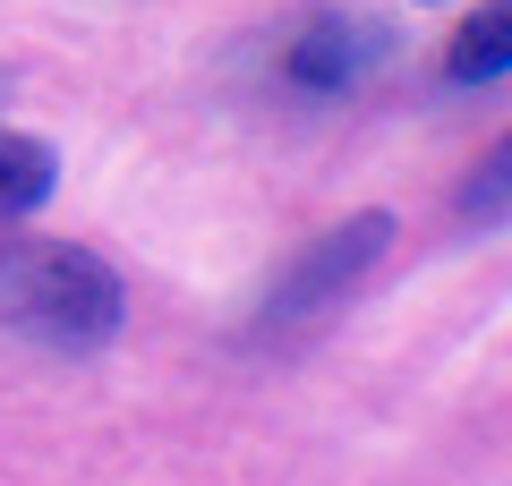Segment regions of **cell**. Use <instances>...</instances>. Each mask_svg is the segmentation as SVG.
<instances>
[{
    "label": "cell",
    "mask_w": 512,
    "mask_h": 486,
    "mask_svg": "<svg viewBox=\"0 0 512 486\" xmlns=\"http://www.w3.org/2000/svg\"><path fill=\"white\" fill-rule=\"evenodd\" d=\"M0 316L43 350H103L128 316V290L77 239H0Z\"/></svg>",
    "instance_id": "cell-1"
},
{
    "label": "cell",
    "mask_w": 512,
    "mask_h": 486,
    "mask_svg": "<svg viewBox=\"0 0 512 486\" xmlns=\"http://www.w3.org/2000/svg\"><path fill=\"white\" fill-rule=\"evenodd\" d=\"M384 248H393V214H376V205L350 214V222H333L325 239H308V248L274 273V290H265V333H291V324L342 307L350 290L384 265Z\"/></svg>",
    "instance_id": "cell-2"
},
{
    "label": "cell",
    "mask_w": 512,
    "mask_h": 486,
    "mask_svg": "<svg viewBox=\"0 0 512 486\" xmlns=\"http://www.w3.org/2000/svg\"><path fill=\"white\" fill-rule=\"evenodd\" d=\"M384 52H393V35L376 18H308L291 35V52H282V86L291 94H350L376 77Z\"/></svg>",
    "instance_id": "cell-3"
},
{
    "label": "cell",
    "mask_w": 512,
    "mask_h": 486,
    "mask_svg": "<svg viewBox=\"0 0 512 486\" xmlns=\"http://www.w3.org/2000/svg\"><path fill=\"white\" fill-rule=\"evenodd\" d=\"M52 188H60V154L43 137H26V128H0V231L43 214Z\"/></svg>",
    "instance_id": "cell-4"
},
{
    "label": "cell",
    "mask_w": 512,
    "mask_h": 486,
    "mask_svg": "<svg viewBox=\"0 0 512 486\" xmlns=\"http://www.w3.org/2000/svg\"><path fill=\"white\" fill-rule=\"evenodd\" d=\"M504 69H512V9L487 0V9L453 35V52H444V86H495Z\"/></svg>",
    "instance_id": "cell-5"
},
{
    "label": "cell",
    "mask_w": 512,
    "mask_h": 486,
    "mask_svg": "<svg viewBox=\"0 0 512 486\" xmlns=\"http://www.w3.org/2000/svg\"><path fill=\"white\" fill-rule=\"evenodd\" d=\"M461 222H478V231H495V222H504V145H495L487 171L461 188Z\"/></svg>",
    "instance_id": "cell-6"
},
{
    "label": "cell",
    "mask_w": 512,
    "mask_h": 486,
    "mask_svg": "<svg viewBox=\"0 0 512 486\" xmlns=\"http://www.w3.org/2000/svg\"><path fill=\"white\" fill-rule=\"evenodd\" d=\"M0 94H9V77H0Z\"/></svg>",
    "instance_id": "cell-7"
}]
</instances>
